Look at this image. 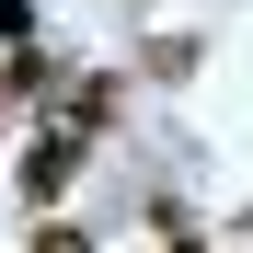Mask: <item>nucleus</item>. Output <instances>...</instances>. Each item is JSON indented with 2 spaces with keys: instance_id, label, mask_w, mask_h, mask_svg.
<instances>
[{
  "instance_id": "39448f33",
  "label": "nucleus",
  "mask_w": 253,
  "mask_h": 253,
  "mask_svg": "<svg viewBox=\"0 0 253 253\" xmlns=\"http://www.w3.org/2000/svg\"><path fill=\"white\" fill-rule=\"evenodd\" d=\"M35 35V0H0V46H23Z\"/></svg>"
},
{
  "instance_id": "7ed1b4c3",
  "label": "nucleus",
  "mask_w": 253,
  "mask_h": 253,
  "mask_svg": "<svg viewBox=\"0 0 253 253\" xmlns=\"http://www.w3.org/2000/svg\"><path fill=\"white\" fill-rule=\"evenodd\" d=\"M0 81H12V104H46V92H58V81H69V69H58L46 46H35V58H12V69H0Z\"/></svg>"
},
{
  "instance_id": "423d86ee",
  "label": "nucleus",
  "mask_w": 253,
  "mask_h": 253,
  "mask_svg": "<svg viewBox=\"0 0 253 253\" xmlns=\"http://www.w3.org/2000/svg\"><path fill=\"white\" fill-rule=\"evenodd\" d=\"M161 253H207V242H196V230H173V242H161Z\"/></svg>"
},
{
  "instance_id": "f03ea898",
  "label": "nucleus",
  "mask_w": 253,
  "mask_h": 253,
  "mask_svg": "<svg viewBox=\"0 0 253 253\" xmlns=\"http://www.w3.org/2000/svg\"><path fill=\"white\" fill-rule=\"evenodd\" d=\"M58 126H69V138H104V126H115V69H69Z\"/></svg>"
},
{
  "instance_id": "f257e3e1",
  "label": "nucleus",
  "mask_w": 253,
  "mask_h": 253,
  "mask_svg": "<svg viewBox=\"0 0 253 253\" xmlns=\"http://www.w3.org/2000/svg\"><path fill=\"white\" fill-rule=\"evenodd\" d=\"M81 150H92V138H69V126H46V138H23V161H12V196L35 207V219H58V196L81 184Z\"/></svg>"
},
{
  "instance_id": "20e7f679",
  "label": "nucleus",
  "mask_w": 253,
  "mask_h": 253,
  "mask_svg": "<svg viewBox=\"0 0 253 253\" xmlns=\"http://www.w3.org/2000/svg\"><path fill=\"white\" fill-rule=\"evenodd\" d=\"M23 253H92V230H69V219H35V242Z\"/></svg>"
},
{
  "instance_id": "0eeeda50",
  "label": "nucleus",
  "mask_w": 253,
  "mask_h": 253,
  "mask_svg": "<svg viewBox=\"0 0 253 253\" xmlns=\"http://www.w3.org/2000/svg\"><path fill=\"white\" fill-rule=\"evenodd\" d=\"M0 115H12V81H0Z\"/></svg>"
}]
</instances>
